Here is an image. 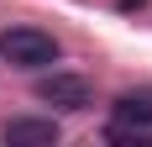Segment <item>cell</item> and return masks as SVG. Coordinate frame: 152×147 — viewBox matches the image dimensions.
<instances>
[{"label": "cell", "mask_w": 152, "mask_h": 147, "mask_svg": "<svg viewBox=\"0 0 152 147\" xmlns=\"http://www.w3.org/2000/svg\"><path fill=\"white\" fill-rule=\"evenodd\" d=\"M0 58L11 68H47V63L63 58V47L42 26H11V32H0Z\"/></svg>", "instance_id": "obj_1"}, {"label": "cell", "mask_w": 152, "mask_h": 147, "mask_svg": "<svg viewBox=\"0 0 152 147\" xmlns=\"http://www.w3.org/2000/svg\"><path fill=\"white\" fill-rule=\"evenodd\" d=\"M37 100L58 105V110H89L94 105V84L84 79V74H47V79H37Z\"/></svg>", "instance_id": "obj_2"}, {"label": "cell", "mask_w": 152, "mask_h": 147, "mask_svg": "<svg viewBox=\"0 0 152 147\" xmlns=\"http://www.w3.org/2000/svg\"><path fill=\"white\" fill-rule=\"evenodd\" d=\"M0 137L11 147H53L63 132H58V121H47V116H16V121H5Z\"/></svg>", "instance_id": "obj_3"}, {"label": "cell", "mask_w": 152, "mask_h": 147, "mask_svg": "<svg viewBox=\"0 0 152 147\" xmlns=\"http://www.w3.org/2000/svg\"><path fill=\"white\" fill-rule=\"evenodd\" d=\"M142 132H152V95H121L110 137H142Z\"/></svg>", "instance_id": "obj_4"}]
</instances>
